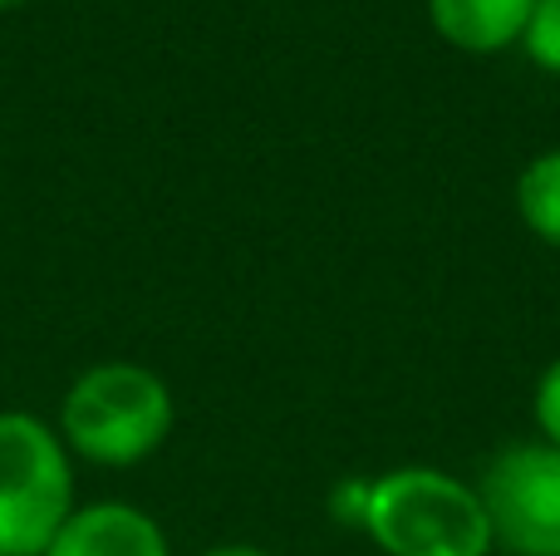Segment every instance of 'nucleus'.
Segmentation results:
<instances>
[{
  "label": "nucleus",
  "mask_w": 560,
  "mask_h": 556,
  "mask_svg": "<svg viewBox=\"0 0 560 556\" xmlns=\"http://www.w3.org/2000/svg\"><path fill=\"white\" fill-rule=\"evenodd\" d=\"M177 424L173 390L138 360H98L59 399L55 433L65 449L98 468H133L153 459Z\"/></svg>",
  "instance_id": "nucleus-1"
},
{
  "label": "nucleus",
  "mask_w": 560,
  "mask_h": 556,
  "mask_svg": "<svg viewBox=\"0 0 560 556\" xmlns=\"http://www.w3.org/2000/svg\"><path fill=\"white\" fill-rule=\"evenodd\" d=\"M364 528L384 556H487L492 528L472 483L443 468H388L364 493Z\"/></svg>",
  "instance_id": "nucleus-2"
},
{
  "label": "nucleus",
  "mask_w": 560,
  "mask_h": 556,
  "mask_svg": "<svg viewBox=\"0 0 560 556\" xmlns=\"http://www.w3.org/2000/svg\"><path fill=\"white\" fill-rule=\"evenodd\" d=\"M74 508V453L55 424L0 409V556H45Z\"/></svg>",
  "instance_id": "nucleus-3"
},
{
  "label": "nucleus",
  "mask_w": 560,
  "mask_h": 556,
  "mask_svg": "<svg viewBox=\"0 0 560 556\" xmlns=\"http://www.w3.org/2000/svg\"><path fill=\"white\" fill-rule=\"evenodd\" d=\"M477 498L487 508L492 547L506 556H560V449L512 443L487 463Z\"/></svg>",
  "instance_id": "nucleus-4"
},
{
  "label": "nucleus",
  "mask_w": 560,
  "mask_h": 556,
  "mask_svg": "<svg viewBox=\"0 0 560 556\" xmlns=\"http://www.w3.org/2000/svg\"><path fill=\"white\" fill-rule=\"evenodd\" d=\"M45 556H173V547L153 512L108 498L69 512Z\"/></svg>",
  "instance_id": "nucleus-5"
},
{
  "label": "nucleus",
  "mask_w": 560,
  "mask_h": 556,
  "mask_svg": "<svg viewBox=\"0 0 560 556\" xmlns=\"http://www.w3.org/2000/svg\"><path fill=\"white\" fill-rule=\"evenodd\" d=\"M536 0H428L433 30L463 55H502L522 45Z\"/></svg>",
  "instance_id": "nucleus-6"
},
{
  "label": "nucleus",
  "mask_w": 560,
  "mask_h": 556,
  "mask_svg": "<svg viewBox=\"0 0 560 556\" xmlns=\"http://www.w3.org/2000/svg\"><path fill=\"white\" fill-rule=\"evenodd\" d=\"M516 212L536 242L560 252V148H546L541 158L522 167L516 177Z\"/></svg>",
  "instance_id": "nucleus-7"
},
{
  "label": "nucleus",
  "mask_w": 560,
  "mask_h": 556,
  "mask_svg": "<svg viewBox=\"0 0 560 556\" xmlns=\"http://www.w3.org/2000/svg\"><path fill=\"white\" fill-rule=\"evenodd\" d=\"M522 49L536 59L541 69L560 74V0H536L532 20H526Z\"/></svg>",
  "instance_id": "nucleus-8"
},
{
  "label": "nucleus",
  "mask_w": 560,
  "mask_h": 556,
  "mask_svg": "<svg viewBox=\"0 0 560 556\" xmlns=\"http://www.w3.org/2000/svg\"><path fill=\"white\" fill-rule=\"evenodd\" d=\"M532 414H536V429L546 433V443H556V449H560V355L546 364L541 380H536Z\"/></svg>",
  "instance_id": "nucleus-9"
},
{
  "label": "nucleus",
  "mask_w": 560,
  "mask_h": 556,
  "mask_svg": "<svg viewBox=\"0 0 560 556\" xmlns=\"http://www.w3.org/2000/svg\"><path fill=\"white\" fill-rule=\"evenodd\" d=\"M202 556H271V552L252 547V542H222V547H207Z\"/></svg>",
  "instance_id": "nucleus-10"
},
{
  "label": "nucleus",
  "mask_w": 560,
  "mask_h": 556,
  "mask_svg": "<svg viewBox=\"0 0 560 556\" xmlns=\"http://www.w3.org/2000/svg\"><path fill=\"white\" fill-rule=\"evenodd\" d=\"M20 5H30V0H0V10H20Z\"/></svg>",
  "instance_id": "nucleus-11"
}]
</instances>
